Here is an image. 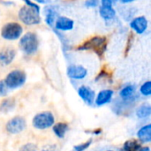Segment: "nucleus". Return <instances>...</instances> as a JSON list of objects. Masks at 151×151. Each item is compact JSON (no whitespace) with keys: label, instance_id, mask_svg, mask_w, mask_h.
Listing matches in <instances>:
<instances>
[{"label":"nucleus","instance_id":"f257e3e1","mask_svg":"<svg viewBox=\"0 0 151 151\" xmlns=\"http://www.w3.org/2000/svg\"><path fill=\"white\" fill-rule=\"evenodd\" d=\"M107 48V38L105 36H93L92 38L84 42L81 45L77 47L78 50H93L98 55L103 57Z\"/></svg>","mask_w":151,"mask_h":151},{"label":"nucleus","instance_id":"f03ea898","mask_svg":"<svg viewBox=\"0 0 151 151\" xmlns=\"http://www.w3.org/2000/svg\"><path fill=\"white\" fill-rule=\"evenodd\" d=\"M119 97L121 102V106L117 108L116 114H119V111H122L124 106L134 104L139 98L137 94V88L134 84H126L119 91Z\"/></svg>","mask_w":151,"mask_h":151},{"label":"nucleus","instance_id":"7ed1b4c3","mask_svg":"<svg viewBox=\"0 0 151 151\" xmlns=\"http://www.w3.org/2000/svg\"><path fill=\"white\" fill-rule=\"evenodd\" d=\"M27 81V74L24 71L15 69L11 71L4 79V81L8 89L14 90L24 86Z\"/></svg>","mask_w":151,"mask_h":151},{"label":"nucleus","instance_id":"20e7f679","mask_svg":"<svg viewBox=\"0 0 151 151\" xmlns=\"http://www.w3.org/2000/svg\"><path fill=\"white\" fill-rule=\"evenodd\" d=\"M55 116L50 111H41L35 114L32 119V126L37 130H46L55 124Z\"/></svg>","mask_w":151,"mask_h":151},{"label":"nucleus","instance_id":"39448f33","mask_svg":"<svg viewBox=\"0 0 151 151\" xmlns=\"http://www.w3.org/2000/svg\"><path fill=\"white\" fill-rule=\"evenodd\" d=\"M19 49L26 55H33L35 54L39 47V41L37 35L35 33H27L25 34L19 40Z\"/></svg>","mask_w":151,"mask_h":151},{"label":"nucleus","instance_id":"423d86ee","mask_svg":"<svg viewBox=\"0 0 151 151\" xmlns=\"http://www.w3.org/2000/svg\"><path fill=\"white\" fill-rule=\"evenodd\" d=\"M19 19L25 25H37L41 22L40 12H36L33 8H30L27 5L21 7L18 13Z\"/></svg>","mask_w":151,"mask_h":151},{"label":"nucleus","instance_id":"0eeeda50","mask_svg":"<svg viewBox=\"0 0 151 151\" xmlns=\"http://www.w3.org/2000/svg\"><path fill=\"white\" fill-rule=\"evenodd\" d=\"M23 32L22 27L17 22H9L5 24L1 30V36L8 41L19 39Z\"/></svg>","mask_w":151,"mask_h":151},{"label":"nucleus","instance_id":"6e6552de","mask_svg":"<svg viewBox=\"0 0 151 151\" xmlns=\"http://www.w3.org/2000/svg\"><path fill=\"white\" fill-rule=\"evenodd\" d=\"M27 127V121L21 116H15L10 119L5 124V130L10 134H19Z\"/></svg>","mask_w":151,"mask_h":151},{"label":"nucleus","instance_id":"1a4fd4ad","mask_svg":"<svg viewBox=\"0 0 151 151\" xmlns=\"http://www.w3.org/2000/svg\"><path fill=\"white\" fill-rule=\"evenodd\" d=\"M66 74L71 80L82 81L88 76V71L81 65H70L66 69Z\"/></svg>","mask_w":151,"mask_h":151},{"label":"nucleus","instance_id":"9d476101","mask_svg":"<svg viewBox=\"0 0 151 151\" xmlns=\"http://www.w3.org/2000/svg\"><path fill=\"white\" fill-rule=\"evenodd\" d=\"M114 98V90L112 88L101 89L96 95L94 104L97 107H102L111 104Z\"/></svg>","mask_w":151,"mask_h":151},{"label":"nucleus","instance_id":"9b49d317","mask_svg":"<svg viewBox=\"0 0 151 151\" xmlns=\"http://www.w3.org/2000/svg\"><path fill=\"white\" fill-rule=\"evenodd\" d=\"M77 93L79 97L87 104V105H93L95 103V99H96V92L95 90L86 85H81L77 89Z\"/></svg>","mask_w":151,"mask_h":151},{"label":"nucleus","instance_id":"f8f14e48","mask_svg":"<svg viewBox=\"0 0 151 151\" xmlns=\"http://www.w3.org/2000/svg\"><path fill=\"white\" fill-rule=\"evenodd\" d=\"M129 27L136 35H142L148 29L149 21L145 16H138L130 21Z\"/></svg>","mask_w":151,"mask_h":151},{"label":"nucleus","instance_id":"ddd939ff","mask_svg":"<svg viewBox=\"0 0 151 151\" xmlns=\"http://www.w3.org/2000/svg\"><path fill=\"white\" fill-rule=\"evenodd\" d=\"M136 138L142 144L151 143V123L145 124L138 129Z\"/></svg>","mask_w":151,"mask_h":151},{"label":"nucleus","instance_id":"4468645a","mask_svg":"<svg viewBox=\"0 0 151 151\" xmlns=\"http://www.w3.org/2000/svg\"><path fill=\"white\" fill-rule=\"evenodd\" d=\"M74 27V21L67 17L60 16L56 19L54 28L59 31H70Z\"/></svg>","mask_w":151,"mask_h":151},{"label":"nucleus","instance_id":"2eb2a0df","mask_svg":"<svg viewBox=\"0 0 151 151\" xmlns=\"http://www.w3.org/2000/svg\"><path fill=\"white\" fill-rule=\"evenodd\" d=\"M16 56V52L13 49L5 48L0 51V65L3 66L9 65L12 63Z\"/></svg>","mask_w":151,"mask_h":151},{"label":"nucleus","instance_id":"dca6fc26","mask_svg":"<svg viewBox=\"0 0 151 151\" xmlns=\"http://www.w3.org/2000/svg\"><path fill=\"white\" fill-rule=\"evenodd\" d=\"M99 15L104 21H111L117 17V11L114 6H99Z\"/></svg>","mask_w":151,"mask_h":151},{"label":"nucleus","instance_id":"f3484780","mask_svg":"<svg viewBox=\"0 0 151 151\" xmlns=\"http://www.w3.org/2000/svg\"><path fill=\"white\" fill-rule=\"evenodd\" d=\"M44 13H45V22L49 27H50L52 29L54 28L55 22L58 16V11L57 8L54 5H49L44 8Z\"/></svg>","mask_w":151,"mask_h":151},{"label":"nucleus","instance_id":"a211bd4d","mask_svg":"<svg viewBox=\"0 0 151 151\" xmlns=\"http://www.w3.org/2000/svg\"><path fill=\"white\" fill-rule=\"evenodd\" d=\"M135 116L138 119L144 120L151 117V104L142 103L135 109Z\"/></svg>","mask_w":151,"mask_h":151},{"label":"nucleus","instance_id":"6ab92c4d","mask_svg":"<svg viewBox=\"0 0 151 151\" xmlns=\"http://www.w3.org/2000/svg\"><path fill=\"white\" fill-rule=\"evenodd\" d=\"M52 132L58 139H64L66 133L69 131V125L65 122H58L53 125Z\"/></svg>","mask_w":151,"mask_h":151},{"label":"nucleus","instance_id":"aec40b11","mask_svg":"<svg viewBox=\"0 0 151 151\" xmlns=\"http://www.w3.org/2000/svg\"><path fill=\"white\" fill-rule=\"evenodd\" d=\"M16 101L12 97H5L0 103V112L7 114L15 109Z\"/></svg>","mask_w":151,"mask_h":151},{"label":"nucleus","instance_id":"412c9836","mask_svg":"<svg viewBox=\"0 0 151 151\" xmlns=\"http://www.w3.org/2000/svg\"><path fill=\"white\" fill-rule=\"evenodd\" d=\"M142 147V143L137 139H130L123 143L120 151H138Z\"/></svg>","mask_w":151,"mask_h":151},{"label":"nucleus","instance_id":"4be33fe9","mask_svg":"<svg viewBox=\"0 0 151 151\" xmlns=\"http://www.w3.org/2000/svg\"><path fill=\"white\" fill-rule=\"evenodd\" d=\"M139 94L144 97H150L151 96V80L144 81L139 87Z\"/></svg>","mask_w":151,"mask_h":151},{"label":"nucleus","instance_id":"5701e85b","mask_svg":"<svg viewBox=\"0 0 151 151\" xmlns=\"http://www.w3.org/2000/svg\"><path fill=\"white\" fill-rule=\"evenodd\" d=\"M92 144V140L89 139L88 140L87 142H84L82 143H80V144H77L75 146H73L72 151H85L87 150Z\"/></svg>","mask_w":151,"mask_h":151},{"label":"nucleus","instance_id":"b1692460","mask_svg":"<svg viewBox=\"0 0 151 151\" xmlns=\"http://www.w3.org/2000/svg\"><path fill=\"white\" fill-rule=\"evenodd\" d=\"M110 79H111V74H110V73H108L106 70L103 69V70L97 74V76L96 77L95 81L98 82V81H103V80H110Z\"/></svg>","mask_w":151,"mask_h":151},{"label":"nucleus","instance_id":"393cba45","mask_svg":"<svg viewBox=\"0 0 151 151\" xmlns=\"http://www.w3.org/2000/svg\"><path fill=\"white\" fill-rule=\"evenodd\" d=\"M19 151H38V148L35 143L29 142V143L23 144L19 149Z\"/></svg>","mask_w":151,"mask_h":151},{"label":"nucleus","instance_id":"a878e982","mask_svg":"<svg viewBox=\"0 0 151 151\" xmlns=\"http://www.w3.org/2000/svg\"><path fill=\"white\" fill-rule=\"evenodd\" d=\"M8 91H9V89L6 87L4 80L0 81V97H6Z\"/></svg>","mask_w":151,"mask_h":151},{"label":"nucleus","instance_id":"bb28decb","mask_svg":"<svg viewBox=\"0 0 151 151\" xmlns=\"http://www.w3.org/2000/svg\"><path fill=\"white\" fill-rule=\"evenodd\" d=\"M84 4L87 8H96L99 6L100 0H86Z\"/></svg>","mask_w":151,"mask_h":151},{"label":"nucleus","instance_id":"cd10ccee","mask_svg":"<svg viewBox=\"0 0 151 151\" xmlns=\"http://www.w3.org/2000/svg\"><path fill=\"white\" fill-rule=\"evenodd\" d=\"M40 151H58V149L56 144H46Z\"/></svg>","mask_w":151,"mask_h":151},{"label":"nucleus","instance_id":"c85d7f7f","mask_svg":"<svg viewBox=\"0 0 151 151\" xmlns=\"http://www.w3.org/2000/svg\"><path fill=\"white\" fill-rule=\"evenodd\" d=\"M118 2L119 0H100L101 5L104 6H114Z\"/></svg>","mask_w":151,"mask_h":151},{"label":"nucleus","instance_id":"c756f323","mask_svg":"<svg viewBox=\"0 0 151 151\" xmlns=\"http://www.w3.org/2000/svg\"><path fill=\"white\" fill-rule=\"evenodd\" d=\"M24 2L26 3V4H27V6H29L30 8H33V9L35 10L36 12H40V7H39V5H38L37 4L32 2L31 0H24Z\"/></svg>","mask_w":151,"mask_h":151},{"label":"nucleus","instance_id":"7c9ffc66","mask_svg":"<svg viewBox=\"0 0 151 151\" xmlns=\"http://www.w3.org/2000/svg\"><path fill=\"white\" fill-rule=\"evenodd\" d=\"M88 133H89V134H91L92 135H95V136H99V135L102 134L103 129L102 128H96V129H93L92 131L88 132Z\"/></svg>","mask_w":151,"mask_h":151},{"label":"nucleus","instance_id":"2f4dec72","mask_svg":"<svg viewBox=\"0 0 151 151\" xmlns=\"http://www.w3.org/2000/svg\"><path fill=\"white\" fill-rule=\"evenodd\" d=\"M134 1H136V0H119V2L121 3L122 4H128L134 3Z\"/></svg>","mask_w":151,"mask_h":151},{"label":"nucleus","instance_id":"473e14b6","mask_svg":"<svg viewBox=\"0 0 151 151\" xmlns=\"http://www.w3.org/2000/svg\"><path fill=\"white\" fill-rule=\"evenodd\" d=\"M138 151H150V148L148 146H142Z\"/></svg>","mask_w":151,"mask_h":151},{"label":"nucleus","instance_id":"72a5a7b5","mask_svg":"<svg viewBox=\"0 0 151 151\" xmlns=\"http://www.w3.org/2000/svg\"><path fill=\"white\" fill-rule=\"evenodd\" d=\"M35 1H36L39 4H45V3L48 2V0H35Z\"/></svg>","mask_w":151,"mask_h":151},{"label":"nucleus","instance_id":"f704fd0d","mask_svg":"<svg viewBox=\"0 0 151 151\" xmlns=\"http://www.w3.org/2000/svg\"><path fill=\"white\" fill-rule=\"evenodd\" d=\"M105 151H114V150H105Z\"/></svg>","mask_w":151,"mask_h":151}]
</instances>
